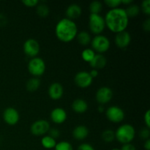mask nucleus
<instances>
[{
  "instance_id": "1",
  "label": "nucleus",
  "mask_w": 150,
  "mask_h": 150,
  "mask_svg": "<svg viewBox=\"0 0 150 150\" xmlns=\"http://www.w3.org/2000/svg\"><path fill=\"white\" fill-rule=\"evenodd\" d=\"M104 19L105 26L116 34L125 31L129 24V18L125 10L120 7L111 9L107 12Z\"/></svg>"
},
{
  "instance_id": "2",
  "label": "nucleus",
  "mask_w": 150,
  "mask_h": 150,
  "mask_svg": "<svg viewBox=\"0 0 150 150\" xmlns=\"http://www.w3.org/2000/svg\"><path fill=\"white\" fill-rule=\"evenodd\" d=\"M55 34L60 41L63 42H71L78 34V26L73 20L64 18L57 22Z\"/></svg>"
},
{
  "instance_id": "3",
  "label": "nucleus",
  "mask_w": 150,
  "mask_h": 150,
  "mask_svg": "<svg viewBox=\"0 0 150 150\" xmlns=\"http://www.w3.org/2000/svg\"><path fill=\"white\" fill-rule=\"evenodd\" d=\"M136 136L135 127L130 124H123L115 132V139L122 144H130Z\"/></svg>"
},
{
  "instance_id": "4",
  "label": "nucleus",
  "mask_w": 150,
  "mask_h": 150,
  "mask_svg": "<svg viewBox=\"0 0 150 150\" xmlns=\"http://www.w3.org/2000/svg\"><path fill=\"white\" fill-rule=\"evenodd\" d=\"M27 67L31 75L38 78L45 73L46 65H45V61L42 58L36 57L29 60Z\"/></svg>"
},
{
  "instance_id": "5",
  "label": "nucleus",
  "mask_w": 150,
  "mask_h": 150,
  "mask_svg": "<svg viewBox=\"0 0 150 150\" xmlns=\"http://www.w3.org/2000/svg\"><path fill=\"white\" fill-rule=\"evenodd\" d=\"M89 27L95 35H101L105 28L104 17L100 14H90L89 17Z\"/></svg>"
},
{
  "instance_id": "6",
  "label": "nucleus",
  "mask_w": 150,
  "mask_h": 150,
  "mask_svg": "<svg viewBox=\"0 0 150 150\" xmlns=\"http://www.w3.org/2000/svg\"><path fill=\"white\" fill-rule=\"evenodd\" d=\"M91 44H92V49L95 51V52L97 51L99 54H102L103 53L106 52L109 49L111 42L106 36L98 35L92 38L91 40Z\"/></svg>"
},
{
  "instance_id": "7",
  "label": "nucleus",
  "mask_w": 150,
  "mask_h": 150,
  "mask_svg": "<svg viewBox=\"0 0 150 150\" xmlns=\"http://www.w3.org/2000/svg\"><path fill=\"white\" fill-rule=\"evenodd\" d=\"M105 116L111 122L119 123L122 122L124 120L125 112L120 107L117 105H112L107 108Z\"/></svg>"
},
{
  "instance_id": "8",
  "label": "nucleus",
  "mask_w": 150,
  "mask_h": 150,
  "mask_svg": "<svg viewBox=\"0 0 150 150\" xmlns=\"http://www.w3.org/2000/svg\"><path fill=\"white\" fill-rule=\"evenodd\" d=\"M50 128V124L47 120H39L32 123L30 127V131L34 136H40L48 133Z\"/></svg>"
},
{
  "instance_id": "9",
  "label": "nucleus",
  "mask_w": 150,
  "mask_h": 150,
  "mask_svg": "<svg viewBox=\"0 0 150 150\" xmlns=\"http://www.w3.org/2000/svg\"><path fill=\"white\" fill-rule=\"evenodd\" d=\"M23 48V52L26 56L34 58V57H36L37 55L39 54L40 46L37 40L29 38L24 42Z\"/></svg>"
},
{
  "instance_id": "10",
  "label": "nucleus",
  "mask_w": 150,
  "mask_h": 150,
  "mask_svg": "<svg viewBox=\"0 0 150 150\" xmlns=\"http://www.w3.org/2000/svg\"><path fill=\"white\" fill-rule=\"evenodd\" d=\"M75 83L80 88H87L90 86L93 81V79L91 77L89 72L80 71L76 73L74 77Z\"/></svg>"
},
{
  "instance_id": "11",
  "label": "nucleus",
  "mask_w": 150,
  "mask_h": 150,
  "mask_svg": "<svg viewBox=\"0 0 150 150\" xmlns=\"http://www.w3.org/2000/svg\"><path fill=\"white\" fill-rule=\"evenodd\" d=\"M113 98V91L108 86H101L97 91L95 98L100 104H106Z\"/></svg>"
},
{
  "instance_id": "12",
  "label": "nucleus",
  "mask_w": 150,
  "mask_h": 150,
  "mask_svg": "<svg viewBox=\"0 0 150 150\" xmlns=\"http://www.w3.org/2000/svg\"><path fill=\"white\" fill-rule=\"evenodd\" d=\"M3 119L9 125H15L18 122L20 115L17 109L13 107H8L3 112Z\"/></svg>"
},
{
  "instance_id": "13",
  "label": "nucleus",
  "mask_w": 150,
  "mask_h": 150,
  "mask_svg": "<svg viewBox=\"0 0 150 150\" xmlns=\"http://www.w3.org/2000/svg\"><path fill=\"white\" fill-rule=\"evenodd\" d=\"M131 41V36L130 34L127 31L118 32L116 34L114 38V42L118 48H125L129 45Z\"/></svg>"
},
{
  "instance_id": "14",
  "label": "nucleus",
  "mask_w": 150,
  "mask_h": 150,
  "mask_svg": "<svg viewBox=\"0 0 150 150\" xmlns=\"http://www.w3.org/2000/svg\"><path fill=\"white\" fill-rule=\"evenodd\" d=\"M50 117H51V120H52L53 122L57 125H60L66 121L67 114L64 108L58 107V108H54L51 111Z\"/></svg>"
},
{
  "instance_id": "15",
  "label": "nucleus",
  "mask_w": 150,
  "mask_h": 150,
  "mask_svg": "<svg viewBox=\"0 0 150 150\" xmlns=\"http://www.w3.org/2000/svg\"><path fill=\"white\" fill-rule=\"evenodd\" d=\"M48 93L51 99L57 100L63 96L64 88L61 83H58V82H54V83H51L48 87Z\"/></svg>"
},
{
  "instance_id": "16",
  "label": "nucleus",
  "mask_w": 150,
  "mask_h": 150,
  "mask_svg": "<svg viewBox=\"0 0 150 150\" xmlns=\"http://www.w3.org/2000/svg\"><path fill=\"white\" fill-rule=\"evenodd\" d=\"M65 14L67 18L74 21L75 19L79 18L81 16L82 9L80 5H79L78 4H76V3H73V4H70L67 7Z\"/></svg>"
},
{
  "instance_id": "17",
  "label": "nucleus",
  "mask_w": 150,
  "mask_h": 150,
  "mask_svg": "<svg viewBox=\"0 0 150 150\" xmlns=\"http://www.w3.org/2000/svg\"><path fill=\"white\" fill-rule=\"evenodd\" d=\"M107 64V59L105 58V56L103 54H95V57L93 59L89 62L91 67L95 70H98V69H102L105 67Z\"/></svg>"
},
{
  "instance_id": "18",
  "label": "nucleus",
  "mask_w": 150,
  "mask_h": 150,
  "mask_svg": "<svg viewBox=\"0 0 150 150\" xmlns=\"http://www.w3.org/2000/svg\"><path fill=\"white\" fill-rule=\"evenodd\" d=\"M89 129L84 125H78L73 129V136L78 141H82L89 136Z\"/></svg>"
},
{
  "instance_id": "19",
  "label": "nucleus",
  "mask_w": 150,
  "mask_h": 150,
  "mask_svg": "<svg viewBox=\"0 0 150 150\" xmlns=\"http://www.w3.org/2000/svg\"><path fill=\"white\" fill-rule=\"evenodd\" d=\"M72 108L77 114H83L88 109V103L82 98H77L72 103Z\"/></svg>"
},
{
  "instance_id": "20",
  "label": "nucleus",
  "mask_w": 150,
  "mask_h": 150,
  "mask_svg": "<svg viewBox=\"0 0 150 150\" xmlns=\"http://www.w3.org/2000/svg\"><path fill=\"white\" fill-rule=\"evenodd\" d=\"M77 40L79 43H80L82 45H87L88 44L90 43L92 40V38L89 32L86 31H81L79 32L76 35Z\"/></svg>"
},
{
  "instance_id": "21",
  "label": "nucleus",
  "mask_w": 150,
  "mask_h": 150,
  "mask_svg": "<svg viewBox=\"0 0 150 150\" xmlns=\"http://www.w3.org/2000/svg\"><path fill=\"white\" fill-rule=\"evenodd\" d=\"M40 80L38 78H31L26 82V88L29 92H35L39 89V87L40 86Z\"/></svg>"
},
{
  "instance_id": "22",
  "label": "nucleus",
  "mask_w": 150,
  "mask_h": 150,
  "mask_svg": "<svg viewBox=\"0 0 150 150\" xmlns=\"http://www.w3.org/2000/svg\"><path fill=\"white\" fill-rule=\"evenodd\" d=\"M41 144L45 149H54L56 144H57V141L48 135V136H44L41 139Z\"/></svg>"
},
{
  "instance_id": "23",
  "label": "nucleus",
  "mask_w": 150,
  "mask_h": 150,
  "mask_svg": "<svg viewBox=\"0 0 150 150\" xmlns=\"http://www.w3.org/2000/svg\"><path fill=\"white\" fill-rule=\"evenodd\" d=\"M126 12V14L128 16V18H134L136 17L140 13V7L138 4H131L127 6L126 9H125Z\"/></svg>"
},
{
  "instance_id": "24",
  "label": "nucleus",
  "mask_w": 150,
  "mask_h": 150,
  "mask_svg": "<svg viewBox=\"0 0 150 150\" xmlns=\"http://www.w3.org/2000/svg\"><path fill=\"white\" fill-rule=\"evenodd\" d=\"M95 52L92 48H85L81 52L82 59L86 62H90L95 56Z\"/></svg>"
},
{
  "instance_id": "25",
  "label": "nucleus",
  "mask_w": 150,
  "mask_h": 150,
  "mask_svg": "<svg viewBox=\"0 0 150 150\" xmlns=\"http://www.w3.org/2000/svg\"><path fill=\"white\" fill-rule=\"evenodd\" d=\"M101 137L103 142L106 143H111L115 139V132L111 129H107L103 132Z\"/></svg>"
},
{
  "instance_id": "26",
  "label": "nucleus",
  "mask_w": 150,
  "mask_h": 150,
  "mask_svg": "<svg viewBox=\"0 0 150 150\" xmlns=\"http://www.w3.org/2000/svg\"><path fill=\"white\" fill-rule=\"evenodd\" d=\"M90 14H100L103 10V4L100 1H93L89 4Z\"/></svg>"
},
{
  "instance_id": "27",
  "label": "nucleus",
  "mask_w": 150,
  "mask_h": 150,
  "mask_svg": "<svg viewBox=\"0 0 150 150\" xmlns=\"http://www.w3.org/2000/svg\"><path fill=\"white\" fill-rule=\"evenodd\" d=\"M37 14L41 18H45L46 16H48V15L49 14V7H48V5L45 4H42V3H39V4L37 5Z\"/></svg>"
},
{
  "instance_id": "28",
  "label": "nucleus",
  "mask_w": 150,
  "mask_h": 150,
  "mask_svg": "<svg viewBox=\"0 0 150 150\" xmlns=\"http://www.w3.org/2000/svg\"><path fill=\"white\" fill-rule=\"evenodd\" d=\"M54 150H73V147L70 142L62 141L57 143Z\"/></svg>"
},
{
  "instance_id": "29",
  "label": "nucleus",
  "mask_w": 150,
  "mask_h": 150,
  "mask_svg": "<svg viewBox=\"0 0 150 150\" xmlns=\"http://www.w3.org/2000/svg\"><path fill=\"white\" fill-rule=\"evenodd\" d=\"M141 9L144 13L148 16L150 15V0H144L142 2Z\"/></svg>"
},
{
  "instance_id": "30",
  "label": "nucleus",
  "mask_w": 150,
  "mask_h": 150,
  "mask_svg": "<svg viewBox=\"0 0 150 150\" xmlns=\"http://www.w3.org/2000/svg\"><path fill=\"white\" fill-rule=\"evenodd\" d=\"M105 4L111 9L117 8L121 4V0H105Z\"/></svg>"
},
{
  "instance_id": "31",
  "label": "nucleus",
  "mask_w": 150,
  "mask_h": 150,
  "mask_svg": "<svg viewBox=\"0 0 150 150\" xmlns=\"http://www.w3.org/2000/svg\"><path fill=\"white\" fill-rule=\"evenodd\" d=\"M139 136L144 140H147V139H149L150 136V131L149 128H147V127H144V128H142L141 130L140 133H139Z\"/></svg>"
},
{
  "instance_id": "32",
  "label": "nucleus",
  "mask_w": 150,
  "mask_h": 150,
  "mask_svg": "<svg viewBox=\"0 0 150 150\" xmlns=\"http://www.w3.org/2000/svg\"><path fill=\"white\" fill-rule=\"evenodd\" d=\"M48 133V136H50L51 137L54 138V139H57V138L59 137V136H60V131L57 128H55V127L50 128Z\"/></svg>"
},
{
  "instance_id": "33",
  "label": "nucleus",
  "mask_w": 150,
  "mask_h": 150,
  "mask_svg": "<svg viewBox=\"0 0 150 150\" xmlns=\"http://www.w3.org/2000/svg\"><path fill=\"white\" fill-rule=\"evenodd\" d=\"M22 3L26 7H32L38 5L39 4V1L38 0H23Z\"/></svg>"
},
{
  "instance_id": "34",
  "label": "nucleus",
  "mask_w": 150,
  "mask_h": 150,
  "mask_svg": "<svg viewBox=\"0 0 150 150\" xmlns=\"http://www.w3.org/2000/svg\"><path fill=\"white\" fill-rule=\"evenodd\" d=\"M144 120L147 128H150V110L148 109L144 115Z\"/></svg>"
},
{
  "instance_id": "35",
  "label": "nucleus",
  "mask_w": 150,
  "mask_h": 150,
  "mask_svg": "<svg viewBox=\"0 0 150 150\" xmlns=\"http://www.w3.org/2000/svg\"><path fill=\"white\" fill-rule=\"evenodd\" d=\"M77 150H95V148L91 144L88 143H83L80 144L78 147Z\"/></svg>"
},
{
  "instance_id": "36",
  "label": "nucleus",
  "mask_w": 150,
  "mask_h": 150,
  "mask_svg": "<svg viewBox=\"0 0 150 150\" xmlns=\"http://www.w3.org/2000/svg\"><path fill=\"white\" fill-rule=\"evenodd\" d=\"M120 150H136V147H135L134 145H133L131 143H130L123 144Z\"/></svg>"
},
{
  "instance_id": "37",
  "label": "nucleus",
  "mask_w": 150,
  "mask_h": 150,
  "mask_svg": "<svg viewBox=\"0 0 150 150\" xmlns=\"http://www.w3.org/2000/svg\"><path fill=\"white\" fill-rule=\"evenodd\" d=\"M143 29L146 32H149L150 31V19L147 18L143 23Z\"/></svg>"
},
{
  "instance_id": "38",
  "label": "nucleus",
  "mask_w": 150,
  "mask_h": 150,
  "mask_svg": "<svg viewBox=\"0 0 150 150\" xmlns=\"http://www.w3.org/2000/svg\"><path fill=\"white\" fill-rule=\"evenodd\" d=\"M7 23V18L2 14H0V26H4Z\"/></svg>"
},
{
  "instance_id": "39",
  "label": "nucleus",
  "mask_w": 150,
  "mask_h": 150,
  "mask_svg": "<svg viewBox=\"0 0 150 150\" xmlns=\"http://www.w3.org/2000/svg\"><path fill=\"white\" fill-rule=\"evenodd\" d=\"M89 75H90L91 77H92V79H95V78H96L97 76H98V74H99V73H98V70H95V69H92V70H91L90 72H89Z\"/></svg>"
},
{
  "instance_id": "40",
  "label": "nucleus",
  "mask_w": 150,
  "mask_h": 150,
  "mask_svg": "<svg viewBox=\"0 0 150 150\" xmlns=\"http://www.w3.org/2000/svg\"><path fill=\"white\" fill-rule=\"evenodd\" d=\"M144 147L146 150H150V139H147L145 141L144 144Z\"/></svg>"
},
{
  "instance_id": "41",
  "label": "nucleus",
  "mask_w": 150,
  "mask_h": 150,
  "mask_svg": "<svg viewBox=\"0 0 150 150\" xmlns=\"http://www.w3.org/2000/svg\"><path fill=\"white\" fill-rule=\"evenodd\" d=\"M121 4H127V6L133 4V0H121Z\"/></svg>"
},
{
  "instance_id": "42",
  "label": "nucleus",
  "mask_w": 150,
  "mask_h": 150,
  "mask_svg": "<svg viewBox=\"0 0 150 150\" xmlns=\"http://www.w3.org/2000/svg\"><path fill=\"white\" fill-rule=\"evenodd\" d=\"M98 111H100V112H103V111H104V107L102 105H99V106H98Z\"/></svg>"
},
{
  "instance_id": "43",
  "label": "nucleus",
  "mask_w": 150,
  "mask_h": 150,
  "mask_svg": "<svg viewBox=\"0 0 150 150\" xmlns=\"http://www.w3.org/2000/svg\"><path fill=\"white\" fill-rule=\"evenodd\" d=\"M111 150H120V149H119V148H114V149H112Z\"/></svg>"
}]
</instances>
